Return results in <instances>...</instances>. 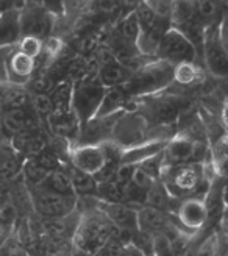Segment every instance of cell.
<instances>
[{"instance_id": "14", "label": "cell", "mask_w": 228, "mask_h": 256, "mask_svg": "<svg viewBox=\"0 0 228 256\" xmlns=\"http://www.w3.org/2000/svg\"><path fill=\"white\" fill-rule=\"evenodd\" d=\"M196 0H172L170 5V20L176 30L184 27L186 24L197 20Z\"/></svg>"}, {"instance_id": "35", "label": "cell", "mask_w": 228, "mask_h": 256, "mask_svg": "<svg viewBox=\"0 0 228 256\" xmlns=\"http://www.w3.org/2000/svg\"><path fill=\"white\" fill-rule=\"evenodd\" d=\"M122 256H146L142 250H139L133 242H130V244H126L124 247V252H122Z\"/></svg>"}, {"instance_id": "1", "label": "cell", "mask_w": 228, "mask_h": 256, "mask_svg": "<svg viewBox=\"0 0 228 256\" xmlns=\"http://www.w3.org/2000/svg\"><path fill=\"white\" fill-rule=\"evenodd\" d=\"M116 226L102 212V216H86L77 226L74 236L75 248L86 253L88 256H94L102 252V248L112 239L116 233Z\"/></svg>"}, {"instance_id": "40", "label": "cell", "mask_w": 228, "mask_h": 256, "mask_svg": "<svg viewBox=\"0 0 228 256\" xmlns=\"http://www.w3.org/2000/svg\"><path fill=\"white\" fill-rule=\"evenodd\" d=\"M6 232H5V230H2V228H0V248H2V246L5 244V240H6Z\"/></svg>"}, {"instance_id": "8", "label": "cell", "mask_w": 228, "mask_h": 256, "mask_svg": "<svg viewBox=\"0 0 228 256\" xmlns=\"http://www.w3.org/2000/svg\"><path fill=\"white\" fill-rule=\"evenodd\" d=\"M70 158L74 168H77L90 175H96L106 164L105 152L98 146H82L74 148Z\"/></svg>"}, {"instance_id": "7", "label": "cell", "mask_w": 228, "mask_h": 256, "mask_svg": "<svg viewBox=\"0 0 228 256\" xmlns=\"http://www.w3.org/2000/svg\"><path fill=\"white\" fill-rule=\"evenodd\" d=\"M102 212L120 232L134 234L139 232V212L125 203H104Z\"/></svg>"}, {"instance_id": "15", "label": "cell", "mask_w": 228, "mask_h": 256, "mask_svg": "<svg viewBox=\"0 0 228 256\" xmlns=\"http://www.w3.org/2000/svg\"><path fill=\"white\" fill-rule=\"evenodd\" d=\"M20 33V20L6 12V14L0 16V46L11 44L12 41L18 40V36Z\"/></svg>"}, {"instance_id": "28", "label": "cell", "mask_w": 228, "mask_h": 256, "mask_svg": "<svg viewBox=\"0 0 228 256\" xmlns=\"http://www.w3.org/2000/svg\"><path fill=\"white\" fill-rule=\"evenodd\" d=\"M219 238L218 234L208 236L197 248V256H218L219 254Z\"/></svg>"}, {"instance_id": "43", "label": "cell", "mask_w": 228, "mask_h": 256, "mask_svg": "<svg viewBox=\"0 0 228 256\" xmlns=\"http://www.w3.org/2000/svg\"><path fill=\"white\" fill-rule=\"evenodd\" d=\"M225 220H228V206L225 208Z\"/></svg>"}, {"instance_id": "23", "label": "cell", "mask_w": 228, "mask_h": 256, "mask_svg": "<svg viewBox=\"0 0 228 256\" xmlns=\"http://www.w3.org/2000/svg\"><path fill=\"white\" fill-rule=\"evenodd\" d=\"M24 172H25V176H27V180L30 183H33L34 186H42L47 182V178L50 176V174H52L47 169H44L42 166L38 164L36 160L25 164Z\"/></svg>"}, {"instance_id": "32", "label": "cell", "mask_w": 228, "mask_h": 256, "mask_svg": "<svg viewBox=\"0 0 228 256\" xmlns=\"http://www.w3.org/2000/svg\"><path fill=\"white\" fill-rule=\"evenodd\" d=\"M33 105H34L36 112L41 114V116H46V114L54 111V102L46 94H38L33 100Z\"/></svg>"}, {"instance_id": "6", "label": "cell", "mask_w": 228, "mask_h": 256, "mask_svg": "<svg viewBox=\"0 0 228 256\" xmlns=\"http://www.w3.org/2000/svg\"><path fill=\"white\" fill-rule=\"evenodd\" d=\"M34 206L46 217H66L75 206L74 196H62L50 189L36 192Z\"/></svg>"}, {"instance_id": "3", "label": "cell", "mask_w": 228, "mask_h": 256, "mask_svg": "<svg viewBox=\"0 0 228 256\" xmlns=\"http://www.w3.org/2000/svg\"><path fill=\"white\" fill-rule=\"evenodd\" d=\"M206 146L191 136H176L164 148V161L169 168L189 162H200L205 158Z\"/></svg>"}, {"instance_id": "17", "label": "cell", "mask_w": 228, "mask_h": 256, "mask_svg": "<svg viewBox=\"0 0 228 256\" xmlns=\"http://www.w3.org/2000/svg\"><path fill=\"white\" fill-rule=\"evenodd\" d=\"M42 186H47V189L58 192V194H62V196H74V192H75L69 174L61 172V170H55L50 174V176L47 178V182Z\"/></svg>"}, {"instance_id": "12", "label": "cell", "mask_w": 228, "mask_h": 256, "mask_svg": "<svg viewBox=\"0 0 228 256\" xmlns=\"http://www.w3.org/2000/svg\"><path fill=\"white\" fill-rule=\"evenodd\" d=\"M169 225L170 224L168 220V217L162 214L161 210L146 206L139 211V230H142V232H147L152 234L164 233Z\"/></svg>"}, {"instance_id": "25", "label": "cell", "mask_w": 228, "mask_h": 256, "mask_svg": "<svg viewBox=\"0 0 228 256\" xmlns=\"http://www.w3.org/2000/svg\"><path fill=\"white\" fill-rule=\"evenodd\" d=\"M124 98H125V94H124L122 89H119V88L111 89L110 92H106L104 96V100H102V104H100V108H98L97 114H108L114 108H118L119 105H122Z\"/></svg>"}, {"instance_id": "4", "label": "cell", "mask_w": 228, "mask_h": 256, "mask_svg": "<svg viewBox=\"0 0 228 256\" xmlns=\"http://www.w3.org/2000/svg\"><path fill=\"white\" fill-rule=\"evenodd\" d=\"M158 55L166 61H174L178 64L192 62L197 55V48L182 32L170 28L161 38Z\"/></svg>"}, {"instance_id": "21", "label": "cell", "mask_w": 228, "mask_h": 256, "mask_svg": "<svg viewBox=\"0 0 228 256\" xmlns=\"http://www.w3.org/2000/svg\"><path fill=\"white\" fill-rule=\"evenodd\" d=\"M97 190L106 203H122L124 202V186H120L116 180L100 183L97 186Z\"/></svg>"}, {"instance_id": "22", "label": "cell", "mask_w": 228, "mask_h": 256, "mask_svg": "<svg viewBox=\"0 0 228 256\" xmlns=\"http://www.w3.org/2000/svg\"><path fill=\"white\" fill-rule=\"evenodd\" d=\"M141 33H142V28H141V24H139L136 12H132V14L126 16L124 19V22H122L120 36L124 38V40L136 44L138 40H139V36H141Z\"/></svg>"}, {"instance_id": "41", "label": "cell", "mask_w": 228, "mask_h": 256, "mask_svg": "<svg viewBox=\"0 0 228 256\" xmlns=\"http://www.w3.org/2000/svg\"><path fill=\"white\" fill-rule=\"evenodd\" d=\"M5 192H6V189H5L4 180H2V178H0V198H2V197L5 196Z\"/></svg>"}, {"instance_id": "33", "label": "cell", "mask_w": 228, "mask_h": 256, "mask_svg": "<svg viewBox=\"0 0 228 256\" xmlns=\"http://www.w3.org/2000/svg\"><path fill=\"white\" fill-rule=\"evenodd\" d=\"M0 256H27V253L18 242L5 240V244L0 248Z\"/></svg>"}, {"instance_id": "9", "label": "cell", "mask_w": 228, "mask_h": 256, "mask_svg": "<svg viewBox=\"0 0 228 256\" xmlns=\"http://www.w3.org/2000/svg\"><path fill=\"white\" fill-rule=\"evenodd\" d=\"M178 220L188 230L197 232L208 222V208L204 198L189 197L180 203L178 206Z\"/></svg>"}, {"instance_id": "13", "label": "cell", "mask_w": 228, "mask_h": 256, "mask_svg": "<svg viewBox=\"0 0 228 256\" xmlns=\"http://www.w3.org/2000/svg\"><path fill=\"white\" fill-rule=\"evenodd\" d=\"M166 146L168 144L164 142V140H152V142H146L142 146L133 147L128 152L122 153V162L124 164H134V162L141 164L142 161L162 153Z\"/></svg>"}, {"instance_id": "18", "label": "cell", "mask_w": 228, "mask_h": 256, "mask_svg": "<svg viewBox=\"0 0 228 256\" xmlns=\"http://www.w3.org/2000/svg\"><path fill=\"white\" fill-rule=\"evenodd\" d=\"M126 78V69L120 62L108 61L100 70V83L106 86H116Z\"/></svg>"}, {"instance_id": "42", "label": "cell", "mask_w": 228, "mask_h": 256, "mask_svg": "<svg viewBox=\"0 0 228 256\" xmlns=\"http://www.w3.org/2000/svg\"><path fill=\"white\" fill-rule=\"evenodd\" d=\"M224 120H225V124L228 125V104H226V106H225V110H224Z\"/></svg>"}, {"instance_id": "39", "label": "cell", "mask_w": 228, "mask_h": 256, "mask_svg": "<svg viewBox=\"0 0 228 256\" xmlns=\"http://www.w3.org/2000/svg\"><path fill=\"white\" fill-rule=\"evenodd\" d=\"M47 256H72V253H69L68 250H60V252H55V253H50Z\"/></svg>"}, {"instance_id": "2", "label": "cell", "mask_w": 228, "mask_h": 256, "mask_svg": "<svg viewBox=\"0 0 228 256\" xmlns=\"http://www.w3.org/2000/svg\"><path fill=\"white\" fill-rule=\"evenodd\" d=\"M170 184H166L172 196H183V194H194L200 190V188L210 180L205 176L204 164L200 162H189L183 166H175L170 168Z\"/></svg>"}, {"instance_id": "31", "label": "cell", "mask_w": 228, "mask_h": 256, "mask_svg": "<svg viewBox=\"0 0 228 256\" xmlns=\"http://www.w3.org/2000/svg\"><path fill=\"white\" fill-rule=\"evenodd\" d=\"M156 180H154L147 172H144L141 168H136L134 169V174H133V178H132V183L138 188H141V189H146L148 190L152 186H154Z\"/></svg>"}, {"instance_id": "5", "label": "cell", "mask_w": 228, "mask_h": 256, "mask_svg": "<svg viewBox=\"0 0 228 256\" xmlns=\"http://www.w3.org/2000/svg\"><path fill=\"white\" fill-rule=\"evenodd\" d=\"M204 58L208 69L218 76L228 78V50L222 41L220 30L216 27L205 34L204 42Z\"/></svg>"}, {"instance_id": "16", "label": "cell", "mask_w": 228, "mask_h": 256, "mask_svg": "<svg viewBox=\"0 0 228 256\" xmlns=\"http://www.w3.org/2000/svg\"><path fill=\"white\" fill-rule=\"evenodd\" d=\"M70 180H72V186H74V190L77 192V194H90V192H94L97 190V182L94 180V176L86 174L77 168H74L68 172Z\"/></svg>"}, {"instance_id": "34", "label": "cell", "mask_w": 228, "mask_h": 256, "mask_svg": "<svg viewBox=\"0 0 228 256\" xmlns=\"http://www.w3.org/2000/svg\"><path fill=\"white\" fill-rule=\"evenodd\" d=\"M27 102V97L25 94L19 92V91H12L6 96V104L10 105V110H14V108H22V105Z\"/></svg>"}, {"instance_id": "10", "label": "cell", "mask_w": 228, "mask_h": 256, "mask_svg": "<svg viewBox=\"0 0 228 256\" xmlns=\"http://www.w3.org/2000/svg\"><path fill=\"white\" fill-rule=\"evenodd\" d=\"M104 91L102 86L97 82H88L83 83L78 89L77 94H75V106H77L78 112H92V111H98L100 104L104 100Z\"/></svg>"}, {"instance_id": "30", "label": "cell", "mask_w": 228, "mask_h": 256, "mask_svg": "<svg viewBox=\"0 0 228 256\" xmlns=\"http://www.w3.org/2000/svg\"><path fill=\"white\" fill-rule=\"evenodd\" d=\"M134 164H120L118 166L116 169V174H114V180H116L120 186H125L132 183V178H133V174H134Z\"/></svg>"}, {"instance_id": "11", "label": "cell", "mask_w": 228, "mask_h": 256, "mask_svg": "<svg viewBox=\"0 0 228 256\" xmlns=\"http://www.w3.org/2000/svg\"><path fill=\"white\" fill-rule=\"evenodd\" d=\"M20 30L27 36H34L40 40V38L48 34L50 19L42 11H36V10L28 11L20 19Z\"/></svg>"}, {"instance_id": "36", "label": "cell", "mask_w": 228, "mask_h": 256, "mask_svg": "<svg viewBox=\"0 0 228 256\" xmlns=\"http://www.w3.org/2000/svg\"><path fill=\"white\" fill-rule=\"evenodd\" d=\"M220 36H222V41L228 50V16L225 18L224 24H222V28H220Z\"/></svg>"}, {"instance_id": "38", "label": "cell", "mask_w": 228, "mask_h": 256, "mask_svg": "<svg viewBox=\"0 0 228 256\" xmlns=\"http://www.w3.org/2000/svg\"><path fill=\"white\" fill-rule=\"evenodd\" d=\"M180 256H197V248H191V247H188Z\"/></svg>"}, {"instance_id": "19", "label": "cell", "mask_w": 228, "mask_h": 256, "mask_svg": "<svg viewBox=\"0 0 228 256\" xmlns=\"http://www.w3.org/2000/svg\"><path fill=\"white\" fill-rule=\"evenodd\" d=\"M170 192L166 188V184H162L160 182H155L154 186L148 189V196H147V204L152 208L156 210H164L168 208L169 204V198H170Z\"/></svg>"}, {"instance_id": "27", "label": "cell", "mask_w": 228, "mask_h": 256, "mask_svg": "<svg viewBox=\"0 0 228 256\" xmlns=\"http://www.w3.org/2000/svg\"><path fill=\"white\" fill-rule=\"evenodd\" d=\"M196 69L191 62H182L178 66L175 68V74H174V78L176 82H180L183 84H188V83H192L196 80Z\"/></svg>"}, {"instance_id": "24", "label": "cell", "mask_w": 228, "mask_h": 256, "mask_svg": "<svg viewBox=\"0 0 228 256\" xmlns=\"http://www.w3.org/2000/svg\"><path fill=\"white\" fill-rule=\"evenodd\" d=\"M33 68H34L33 58L24 55L22 52L16 54L14 56L11 58V70H12V74L18 75V76H22V78L28 76L33 72Z\"/></svg>"}, {"instance_id": "37", "label": "cell", "mask_w": 228, "mask_h": 256, "mask_svg": "<svg viewBox=\"0 0 228 256\" xmlns=\"http://www.w3.org/2000/svg\"><path fill=\"white\" fill-rule=\"evenodd\" d=\"M100 6L105 11H110L116 6V0H100Z\"/></svg>"}, {"instance_id": "20", "label": "cell", "mask_w": 228, "mask_h": 256, "mask_svg": "<svg viewBox=\"0 0 228 256\" xmlns=\"http://www.w3.org/2000/svg\"><path fill=\"white\" fill-rule=\"evenodd\" d=\"M197 16L202 24L212 25L219 16V5L218 0H196Z\"/></svg>"}, {"instance_id": "26", "label": "cell", "mask_w": 228, "mask_h": 256, "mask_svg": "<svg viewBox=\"0 0 228 256\" xmlns=\"http://www.w3.org/2000/svg\"><path fill=\"white\" fill-rule=\"evenodd\" d=\"M18 211L16 206L12 203H5L0 206V228L5 230L6 233H10V230L12 228V224L16 222Z\"/></svg>"}, {"instance_id": "29", "label": "cell", "mask_w": 228, "mask_h": 256, "mask_svg": "<svg viewBox=\"0 0 228 256\" xmlns=\"http://www.w3.org/2000/svg\"><path fill=\"white\" fill-rule=\"evenodd\" d=\"M20 52L30 58H34L41 52V41L34 36H25L20 42Z\"/></svg>"}]
</instances>
